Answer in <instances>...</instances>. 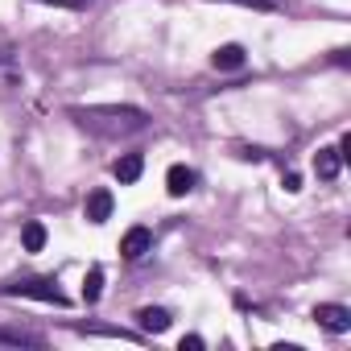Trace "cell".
<instances>
[{"label":"cell","mask_w":351,"mask_h":351,"mask_svg":"<svg viewBox=\"0 0 351 351\" xmlns=\"http://www.w3.org/2000/svg\"><path fill=\"white\" fill-rule=\"evenodd\" d=\"M75 124H83L87 132H99V136H128V132H141L149 124V112L141 108H71Z\"/></svg>","instance_id":"obj_1"},{"label":"cell","mask_w":351,"mask_h":351,"mask_svg":"<svg viewBox=\"0 0 351 351\" xmlns=\"http://www.w3.org/2000/svg\"><path fill=\"white\" fill-rule=\"evenodd\" d=\"M9 298H38V302H54V306H71V298L50 281V277H21V281H9L5 285Z\"/></svg>","instance_id":"obj_2"},{"label":"cell","mask_w":351,"mask_h":351,"mask_svg":"<svg viewBox=\"0 0 351 351\" xmlns=\"http://www.w3.org/2000/svg\"><path fill=\"white\" fill-rule=\"evenodd\" d=\"M314 322L322 330H330V335H347L351 330V310L339 306V302H318L314 306Z\"/></svg>","instance_id":"obj_3"},{"label":"cell","mask_w":351,"mask_h":351,"mask_svg":"<svg viewBox=\"0 0 351 351\" xmlns=\"http://www.w3.org/2000/svg\"><path fill=\"white\" fill-rule=\"evenodd\" d=\"M112 207H116V199H112V191H91L87 195V203H83V215H87V223H108L112 219Z\"/></svg>","instance_id":"obj_4"},{"label":"cell","mask_w":351,"mask_h":351,"mask_svg":"<svg viewBox=\"0 0 351 351\" xmlns=\"http://www.w3.org/2000/svg\"><path fill=\"white\" fill-rule=\"evenodd\" d=\"M149 248H153V232L149 228H128L124 240H120V256L124 261H141Z\"/></svg>","instance_id":"obj_5"},{"label":"cell","mask_w":351,"mask_h":351,"mask_svg":"<svg viewBox=\"0 0 351 351\" xmlns=\"http://www.w3.org/2000/svg\"><path fill=\"white\" fill-rule=\"evenodd\" d=\"M195 182H199V173H195L191 165H169V169H165V191H169L173 199L191 195V191H195Z\"/></svg>","instance_id":"obj_6"},{"label":"cell","mask_w":351,"mask_h":351,"mask_svg":"<svg viewBox=\"0 0 351 351\" xmlns=\"http://www.w3.org/2000/svg\"><path fill=\"white\" fill-rule=\"evenodd\" d=\"M339 169H343V153H339L335 145H326V149L314 153V173H318L322 182H335V178H339Z\"/></svg>","instance_id":"obj_7"},{"label":"cell","mask_w":351,"mask_h":351,"mask_svg":"<svg viewBox=\"0 0 351 351\" xmlns=\"http://www.w3.org/2000/svg\"><path fill=\"white\" fill-rule=\"evenodd\" d=\"M141 169H145V157H141V153H124V157L112 165V173H116L120 186H132V182L141 178Z\"/></svg>","instance_id":"obj_8"},{"label":"cell","mask_w":351,"mask_h":351,"mask_svg":"<svg viewBox=\"0 0 351 351\" xmlns=\"http://www.w3.org/2000/svg\"><path fill=\"white\" fill-rule=\"evenodd\" d=\"M244 62H248V54H244V46H236V42H232V46H219V50L211 54V66H215V71H240Z\"/></svg>","instance_id":"obj_9"},{"label":"cell","mask_w":351,"mask_h":351,"mask_svg":"<svg viewBox=\"0 0 351 351\" xmlns=\"http://www.w3.org/2000/svg\"><path fill=\"white\" fill-rule=\"evenodd\" d=\"M136 322H141L145 335H161V330H169V310H161V306H145V310H136Z\"/></svg>","instance_id":"obj_10"},{"label":"cell","mask_w":351,"mask_h":351,"mask_svg":"<svg viewBox=\"0 0 351 351\" xmlns=\"http://www.w3.org/2000/svg\"><path fill=\"white\" fill-rule=\"evenodd\" d=\"M0 347H46L42 335H29V330H9L0 326Z\"/></svg>","instance_id":"obj_11"},{"label":"cell","mask_w":351,"mask_h":351,"mask_svg":"<svg viewBox=\"0 0 351 351\" xmlns=\"http://www.w3.org/2000/svg\"><path fill=\"white\" fill-rule=\"evenodd\" d=\"M21 244H25V252H42V248H46V228H42L38 219H34V223H25Z\"/></svg>","instance_id":"obj_12"},{"label":"cell","mask_w":351,"mask_h":351,"mask_svg":"<svg viewBox=\"0 0 351 351\" xmlns=\"http://www.w3.org/2000/svg\"><path fill=\"white\" fill-rule=\"evenodd\" d=\"M99 293H104V269L95 265V269L87 273V281H83V302H87V306H95V302H99Z\"/></svg>","instance_id":"obj_13"},{"label":"cell","mask_w":351,"mask_h":351,"mask_svg":"<svg viewBox=\"0 0 351 351\" xmlns=\"http://www.w3.org/2000/svg\"><path fill=\"white\" fill-rule=\"evenodd\" d=\"M83 335H108V339H136L128 330H116V326H83Z\"/></svg>","instance_id":"obj_14"},{"label":"cell","mask_w":351,"mask_h":351,"mask_svg":"<svg viewBox=\"0 0 351 351\" xmlns=\"http://www.w3.org/2000/svg\"><path fill=\"white\" fill-rule=\"evenodd\" d=\"M223 5H244V9H261V13H273L277 9L273 0H223Z\"/></svg>","instance_id":"obj_15"},{"label":"cell","mask_w":351,"mask_h":351,"mask_svg":"<svg viewBox=\"0 0 351 351\" xmlns=\"http://www.w3.org/2000/svg\"><path fill=\"white\" fill-rule=\"evenodd\" d=\"M281 186H285L289 195H298V191H302V173H293V169H289L285 178H281Z\"/></svg>","instance_id":"obj_16"},{"label":"cell","mask_w":351,"mask_h":351,"mask_svg":"<svg viewBox=\"0 0 351 351\" xmlns=\"http://www.w3.org/2000/svg\"><path fill=\"white\" fill-rule=\"evenodd\" d=\"M178 347H182V351H203V339H199V335H182Z\"/></svg>","instance_id":"obj_17"},{"label":"cell","mask_w":351,"mask_h":351,"mask_svg":"<svg viewBox=\"0 0 351 351\" xmlns=\"http://www.w3.org/2000/svg\"><path fill=\"white\" fill-rule=\"evenodd\" d=\"M244 161H265V149H240Z\"/></svg>","instance_id":"obj_18"},{"label":"cell","mask_w":351,"mask_h":351,"mask_svg":"<svg viewBox=\"0 0 351 351\" xmlns=\"http://www.w3.org/2000/svg\"><path fill=\"white\" fill-rule=\"evenodd\" d=\"M71 5H91V0H71Z\"/></svg>","instance_id":"obj_19"}]
</instances>
